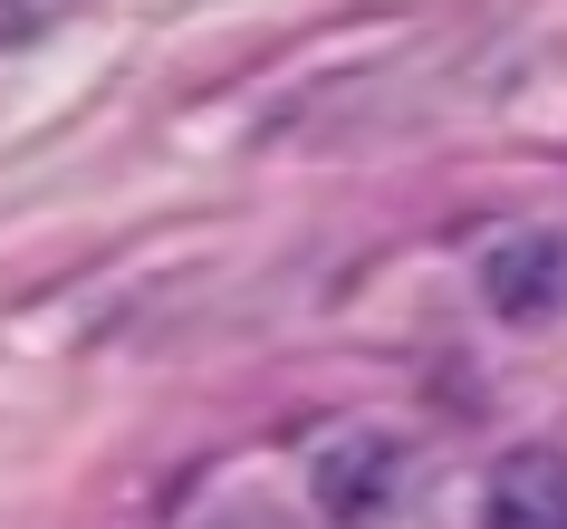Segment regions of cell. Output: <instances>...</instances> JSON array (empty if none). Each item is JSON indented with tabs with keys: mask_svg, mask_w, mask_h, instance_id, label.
I'll return each instance as SVG.
<instances>
[{
	"mask_svg": "<svg viewBox=\"0 0 567 529\" xmlns=\"http://www.w3.org/2000/svg\"><path fill=\"white\" fill-rule=\"evenodd\" d=\"M481 298L501 318H548L567 298V232H509L501 251H481Z\"/></svg>",
	"mask_w": 567,
	"mask_h": 529,
	"instance_id": "6da1fadb",
	"label": "cell"
},
{
	"mask_svg": "<svg viewBox=\"0 0 567 529\" xmlns=\"http://www.w3.org/2000/svg\"><path fill=\"white\" fill-rule=\"evenodd\" d=\"M501 529H567V452H548V442H519V452H501V471H491V500H481Z\"/></svg>",
	"mask_w": 567,
	"mask_h": 529,
	"instance_id": "7a4b0ae2",
	"label": "cell"
},
{
	"mask_svg": "<svg viewBox=\"0 0 567 529\" xmlns=\"http://www.w3.org/2000/svg\"><path fill=\"white\" fill-rule=\"evenodd\" d=\"M394 442H337L328 462H318V500L328 510H375V500L394 491Z\"/></svg>",
	"mask_w": 567,
	"mask_h": 529,
	"instance_id": "3957f363",
	"label": "cell"
},
{
	"mask_svg": "<svg viewBox=\"0 0 567 529\" xmlns=\"http://www.w3.org/2000/svg\"><path fill=\"white\" fill-rule=\"evenodd\" d=\"M78 0H0V39H39L49 20H68Z\"/></svg>",
	"mask_w": 567,
	"mask_h": 529,
	"instance_id": "277c9868",
	"label": "cell"
}]
</instances>
